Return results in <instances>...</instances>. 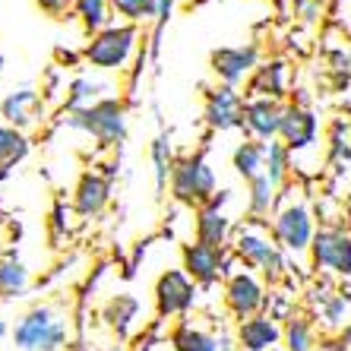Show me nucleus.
I'll return each instance as SVG.
<instances>
[{"label": "nucleus", "instance_id": "obj_1", "mask_svg": "<svg viewBox=\"0 0 351 351\" xmlns=\"http://www.w3.org/2000/svg\"><path fill=\"white\" fill-rule=\"evenodd\" d=\"M13 342L23 351H60L66 345V323L54 307H32L13 326Z\"/></svg>", "mask_w": 351, "mask_h": 351}, {"label": "nucleus", "instance_id": "obj_2", "mask_svg": "<svg viewBox=\"0 0 351 351\" xmlns=\"http://www.w3.org/2000/svg\"><path fill=\"white\" fill-rule=\"evenodd\" d=\"M234 256L244 260L250 269H256L263 278H269V282H278V278L285 276V250L260 225H247V228L237 231Z\"/></svg>", "mask_w": 351, "mask_h": 351}, {"label": "nucleus", "instance_id": "obj_3", "mask_svg": "<svg viewBox=\"0 0 351 351\" xmlns=\"http://www.w3.org/2000/svg\"><path fill=\"white\" fill-rule=\"evenodd\" d=\"M317 221H313V213L307 209V203H294L288 199L282 209L276 213L272 219V237H276V244L285 250V254H311L313 247V237H317Z\"/></svg>", "mask_w": 351, "mask_h": 351}, {"label": "nucleus", "instance_id": "obj_4", "mask_svg": "<svg viewBox=\"0 0 351 351\" xmlns=\"http://www.w3.org/2000/svg\"><path fill=\"white\" fill-rule=\"evenodd\" d=\"M311 263L319 276L351 278V231L339 225H323L313 237Z\"/></svg>", "mask_w": 351, "mask_h": 351}, {"label": "nucleus", "instance_id": "obj_5", "mask_svg": "<svg viewBox=\"0 0 351 351\" xmlns=\"http://www.w3.org/2000/svg\"><path fill=\"white\" fill-rule=\"evenodd\" d=\"M171 193L180 203L190 206H209L215 199V174L203 156H187L174 165L171 174Z\"/></svg>", "mask_w": 351, "mask_h": 351}, {"label": "nucleus", "instance_id": "obj_6", "mask_svg": "<svg viewBox=\"0 0 351 351\" xmlns=\"http://www.w3.org/2000/svg\"><path fill=\"white\" fill-rule=\"evenodd\" d=\"M66 123L95 136L98 146H114L127 133V117H123L121 101H111V98H105V101H98L92 108H82V111H73L66 117Z\"/></svg>", "mask_w": 351, "mask_h": 351}, {"label": "nucleus", "instance_id": "obj_7", "mask_svg": "<svg viewBox=\"0 0 351 351\" xmlns=\"http://www.w3.org/2000/svg\"><path fill=\"white\" fill-rule=\"evenodd\" d=\"M136 45V29L133 25H108L86 48V60L98 70H121L133 54Z\"/></svg>", "mask_w": 351, "mask_h": 351}, {"label": "nucleus", "instance_id": "obj_8", "mask_svg": "<svg viewBox=\"0 0 351 351\" xmlns=\"http://www.w3.org/2000/svg\"><path fill=\"white\" fill-rule=\"evenodd\" d=\"M266 288L263 282L256 278V272L244 269V272H234L228 278V285H225V304H228V311L234 313L241 323L250 317H260V311L266 307Z\"/></svg>", "mask_w": 351, "mask_h": 351}, {"label": "nucleus", "instance_id": "obj_9", "mask_svg": "<svg viewBox=\"0 0 351 351\" xmlns=\"http://www.w3.org/2000/svg\"><path fill=\"white\" fill-rule=\"evenodd\" d=\"M196 304V282L184 269H168L156 282V307L158 317H178Z\"/></svg>", "mask_w": 351, "mask_h": 351}, {"label": "nucleus", "instance_id": "obj_10", "mask_svg": "<svg viewBox=\"0 0 351 351\" xmlns=\"http://www.w3.org/2000/svg\"><path fill=\"white\" fill-rule=\"evenodd\" d=\"M311 307L313 317H317V326H323L326 332H345L351 326V294L332 291V288L323 282V285L311 288Z\"/></svg>", "mask_w": 351, "mask_h": 351}, {"label": "nucleus", "instance_id": "obj_11", "mask_svg": "<svg viewBox=\"0 0 351 351\" xmlns=\"http://www.w3.org/2000/svg\"><path fill=\"white\" fill-rule=\"evenodd\" d=\"M278 139L285 143L288 152H304L319 139V117L304 105H285L282 108V127Z\"/></svg>", "mask_w": 351, "mask_h": 351}, {"label": "nucleus", "instance_id": "obj_12", "mask_svg": "<svg viewBox=\"0 0 351 351\" xmlns=\"http://www.w3.org/2000/svg\"><path fill=\"white\" fill-rule=\"evenodd\" d=\"M282 108L276 98H247L244 114H241V127H244L256 143H272L282 127Z\"/></svg>", "mask_w": 351, "mask_h": 351}, {"label": "nucleus", "instance_id": "obj_13", "mask_svg": "<svg viewBox=\"0 0 351 351\" xmlns=\"http://www.w3.org/2000/svg\"><path fill=\"white\" fill-rule=\"evenodd\" d=\"M256 66H260V54H256L254 45H247V48H219L213 54V70L221 80V86L244 82L247 76L256 73Z\"/></svg>", "mask_w": 351, "mask_h": 351}, {"label": "nucleus", "instance_id": "obj_14", "mask_svg": "<svg viewBox=\"0 0 351 351\" xmlns=\"http://www.w3.org/2000/svg\"><path fill=\"white\" fill-rule=\"evenodd\" d=\"M234 339L241 351H276L285 339V326H278V319H272L269 313H260V317L244 319Z\"/></svg>", "mask_w": 351, "mask_h": 351}, {"label": "nucleus", "instance_id": "obj_15", "mask_svg": "<svg viewBox=\"0 0 351 351\" xmlns=\"http://www.w3.org/2000/svg\"><path fill=\"white\" fill-rule=\"evenodd\" d=\"M241 114H244V98L237 95L234 86H219L206 98V123L215 130H234L241 127Z\"/></svg>", "mask_w": 351, "mask_h": 351}, {"label": "nucleus", "instance_id": "obj_16", "mask_svg": "<svg viewBox=\"0 0 351 351\" xmlns=\"http://www.w3.org/2000/svg\"><path fill=\"white\" fill-rule=\"evenodd\" d=\"M184 272L199 285H213L219 276H225V250L206 244H187L184 247Z\"/></svg>", "mask_w": 351, "mask_h": 351}, {"label": "nucleus", "instance_id": "obj_17", "mask_svg": "<svg viewBox=\"0 0 351 351\" xmlns=\"http://www.w3.org/2000/svg\"><path fill=\"white\" fill-rule=\"evenodd\" d=\"M221 203H225V193L215 196L213 203L199 209V215H196V244L225 250V241H228V219L221 215Z\"/></svg>", "mask_w": 351, "mask_h": 351}, {"label": "nucleus", "instance_id": "obj_18", "mask_svg": "<svg viewBox=\"0 0 351 351\" xmlns=\"http://www.w3.org/2000/svg\"><path fill=\"white\" fill-rule=\"evenodd\" d=\"M288 86V66L285 60H266L256 66L254 80H250V98H282Z\"/></svg>", "mask_w": 351, "mask_h": 351}, {"label": "nucleus", "instance_id": "obj_19", "mask_svg": "<svg viewBox=\"0 0 351 351\" xmlns=\"http://www.w3.org/2000/svg\"><path fill=\"white\" fill-rule=\"evenodd\" d=\"M38 92L32 89H19V92H10L7 98H3V105H0V114H3V121L13 127V130H23V127H29V123H35V117H38Z\"/></svg>", "mask_w": 351, "mask_h": 351}, {"label": "nucleus", "instance_id": "obj_20", "mask_svg": "<svg viewBox=\"0 0 351 351\" xmlns=\"http://www.w3.org/2000/svg\"><path fill=\"white\" fill-rule=\"evenodd\" d=\"M108 193H111V187H108V180L101 174H95V171L82 174L80 187H76V213L80 215L101 213V206L108 203Z\"/></svg>", "mask_w": 351, "mask_h": 351}, {"label": "nucleus", "instance_id": "obj_21", "mask_svg": "<svg viewBox=\"0 0 351 351\" xmlns=\"http://www.w3.org/2000/svg\"><path fill=\"white\" fill-rule=\"evenodd\" d=\"M234 171L241 174L247 184L254 178H260V174H266V143H256V139L241 143V146L234 149Z\"/></svg>", "mask_w": 351, "mask_h": 351}, {"label": "nucleus", "instance_id": "obj_22", "mask_svg": "<svg viewBox=\"0 0 351 351\" xmlns=\"http://www.w3.org/2000/svg\"><path fill=\"white\" fill-rule=\"evenodd\" d=\"M171 348L174 351H219V335L206 332V329L193 326V323H180L171 332Z\"/></svg>", "mask_w": 351, "mask_h": 351}, {"label": "nucleus", "instance_id": "obj_23", "mask_svg": "<svg viewBox=\"0 0 351 351\" xmlns=\"http://www.w3.org/2000/svg\"><path fill=\"white\" fill-rule=\"evenodd\" d=\"M136 313H139L136 298H133V294H117V298H111V301L105 304L101 317L108 319L111 329H117V335H127L130 332V323L136 319Z\"/></svg>", "mask_w": 351, "mask_h": 351}, {"label": "nucleus", "instance_id": "obj_24", "mask_svg": "<svg viewBox=\"0 0 351 351\" xmlns=\"http://www.w3.org/2000/svg\"><path fill=\"white\" fill-rule=\"evenodd\" d=\"M25 285H29V272H25L23 263L16 256L0 260V294L3 298H16V294L25 291Z\"/></svg>", "mask_w": 351, "mask_h": 351}, {"label": "nucleus", "instance_id": "obj_25", "mask_svg": "<svg viewBox=\"0 0 351 351\" xmlns=\"http://www.w3.org/2000/svg\"><path fill=\"white\" fill-rule=\"evenodd\" d=\"M313 335L317 332H313L311 319L294 313L285 323V339H282V345H285V351H313Z\"/></svg>", "mask_w": 351, "mask_h": 351}, {"label": "nucleus", "instance_id": "obj_26", "mask_svg": "<svg viewBox=\"0 0 351 351\" xmlns=\"http://www.w3.org/2000/svg\"><path fill=\"white\" fill-rule=\"evenodd\" d=\"M278 190L269 180V174H260V178L250 180V213L254 215H269L272 209H276V196Z\"/></svg>", "mask_w": 351, "mask_h": 351}, {"label": "nucleus", "instance_id": "obj_27", "mask_svg": "<svg viewBox=\"0 0 351 351\" xmlns=\"http://www.w3.org/2000/svg\"><path fill=\"white\" fill-rule=\"evenodd\" d=\"M25 152H29V143H25L23 133L7 127V123H0V171H7L10 165L19 162Z\"/></svg>", "mask_w": 351, "mask_h": 351}, {"label": "nucleus", "instance_id": "obj_28", "mask_svg": "<svg viewBox=\"0 0 351 351\" xmlns=\"http://www.w3.org/2000/svg\"><path fill=\"white\" fill-rule=\"evenodd\" d=\"M73 7H76V16L82 19V25H86L89 32H101V29H105L111 0H73Z\"/></svg>", "mask_w": 351, "mask_h": 351}, {"label": "nucleus", "instance_id": "obj_29", "mask_svg": "<svg viewBox=\"0 0 351 351\" xmlns=\"http://www.w3.org/2000/svg\"><path fill=\"white\" fill-rule=\"evenodd\" d=\"M152 168H156V187L162 190L168 174H174V156H171V139L165 136H156L152 143Z\"/></svg>", "mask_w": 351, "mask_h": 351}, {"label": "nucleus", "instance_id": "obj_30", "mask_svg": "<svg viewBox=\"0 0 351 351\" xmlns=\"http://www.w3.org/2000/svg\"><path fill=\"white\" fill-rule=\"evenodd\" d=\"M288 152L285 143H266V174H269V180L276 184V187H282L285 184V174H288Z\"/></svg>", "mask_w": 351, "mask_h": 351}, {"label": "nucleus", "instance_id": "obj_31", "mask_svg": "<svg viewBox=\"0 0 351 351\" xmlns=\"http://www.w3.org/2000/svg\"><path fill=\"white\" fill-rule=\"evenodd\" d=\"M98 89H105V86L95 80H76L73 86H70V108L82 111V108L98 105Z\"/></svg>", "mask_w": 351, "mask_h": 351}, {"label": "nucleus", "instance_id": "obj_32", "mask_svg": "<svg viewBox=\"0 0 351 351\" xmlns=\"http://www.w3.org/2000/svg\"><path fill=\"white\" fill-rule=\"evenodd\" d=\"M329 158H332V162H351V133L342 136V123L332 127V136H329Z\"/></svg>", "mask_w": 351, "mask_h": 351}, {"label": "nucleus", "instance_id": "obj_33", "mask_svg": "<svg viewBox=\"0 0 351 351\" xmlns=\"http://www.w3.org/2000/svg\"><path fill=\"white\" fill-rule=\"evenodd\" d=\"M111 7H114L121 16L130 19V23H136V19H143V16H152V0H111Z\"/></svg>", "mask_w": 351, "mask_h": 351}, {"label": "nucleus", "instance_id": "obj_34", "mask_svg": "<svg viewBox=\"0 0 351 351\" xmlns=\"http://www.w3.org/2000/svg\"><path fill=\"white\" fill-rule=\"evenodd\" d=\"M294 10H298V16H304L307 23H313L323 7H319V0H294Z\"/></svg>", "mask_w": 351, "mask_h": 351}, {"label": "nucleus", "instance_id": "obj_35", "mask_svg": "<svg viewBox=\"0 0 351 351\" xmlns=\"http://www.w3.org/2000/svg\"><path fill=\"white\" fill-rule=\"evenodd\" d=\"M171 3L174 0H152V16L158 19V25L168 23V16H171Z\"/></svg>", "mask_w": 351, "mask_h": 351}, {"label": "nucleus", "instance_id": "obj_36", "mask_svg": "<svg viewBox=\"0 0 351 351\" xmlns=\"http://www.w3.org/2000/svg\"><path fill=\"white\" fill-rule=\"evenodd\" d=\"M35 3H38L45 13H54V16H58V13H64V10H66V3H70V0H35Z\"/></svg>", "mask_w": 351, "mask_h": 351}, {"label": "nucleus", "instance_id": "obj_37", "mask_svg": "<svg viewBox=\"0 0 351 351\" xmlns=\"http://www.w3.org/2000/svg\"><path fill=\"white\" fill-rule=\"evenodd\" d=\"M342 345H351V326L342 332Z\"/></svg>", "mask_w": 351, "mask_h": 351}, {"label": "nucleus", "instance_id": "obj_38", "mask_svg": "<svg viewBox=\"0 0 351 351\" xmlns=\"http://www.w3.org/2000/svg\"><path fill=\"white\" fill-rule=\"evenodd\" d=\"M0 335H7V323L3 319H0Z\"/></svg>", "mask_w": 351, "mask_h": 351}, {"label": "nucleus", "instance_id": "obj_39", "mask_svg": "<svg viewBox=\"0 0 351 351\" xmlns=\"http://www.w3.org/2000/svg\"><path fill=\"white\" fill-rule=\"evenodd\" d=\"M0 73H3V58H0Z\"/></svg>", "mask_w": 351, "mask_h": 351}, {"label": "nucleus", "instance_id": "obj_40", "mask_svg": "<svg viewBox=\"0 0 351 351\" xmlns=\"http://www.w3.org/2000/svg\"><path fill=\"white\" fill-rule=\"evenodd\" d=\"M348 54H351V48H348Z\"/></svg>", "mask_w": 351, "mask_h": 351}]
</instances>
